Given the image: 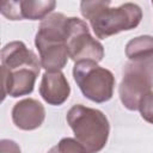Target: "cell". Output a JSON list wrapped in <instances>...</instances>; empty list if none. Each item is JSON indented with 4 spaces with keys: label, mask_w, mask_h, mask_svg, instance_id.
<instances>
[{
    "label": "cell",
    "mask_w": 153,
    "mask_h": 153,
    "mask_svg": "<svg viewBox=\"0 0 153 153\" xmlns=\"http://www.w3.org/2000/svg\"><path fill=\"white\" fill-rule=\"evenodd\" d=\"M110 1L104 0L80 2L82 17L90 22L93 32L100 39L131 30L142 19V11L136 4L126 2L118 7H110Z\"/></svg>",
    "instance_id": "cell-1"
},
{
    "label": "cell",
    "mask_w": 153,
    "mask_h": 153,
    "mask_svg": "<svg viewBox=\"0 0 153 153\" xmlns=\"http://www.w3.org/2000/svg\"><path fill=\"white\" fill-rule=\"evenodd\" d=\"M68 17L62 13H51L44 18L36 33L35 44L45 72H60L68 61L67 50Z\"/></svg>",
    "instance_id": "cell-2"
},
{
    "label": "cell",
    "mask_w": 153,
    "mask_h": 153,
    "mask_svg": "<svg viewBox=\"0 0 153 153\" xmlns=\"http://www.w3.org/2000/svg\"><path fill=\"white\" fill-rule=\"evenodd\" d=\"M66 120L76 140L86 148L87 153H98L105 147L110 124L102 111L76 104L68 110Z\"/></svg>",
    "instance_id": "cell-3"
},
{
    "label": "cell",
    "mask_w": 153,
    "mask_h": 153,
    "mask_svg": "<svg viewBox=\"0 0 153 153\" xmlns=\"http://www.w3.org/2000/svg\"><path fill=\"white\" fill-rule=\"evenodd\" d=\"M73 76L81 93L94 103L111 99L115 87L114 74L94 61H79L73 67Z\"/></svg>",
    "instance_id": "cell-4"
},
{
    "label": "cell",
    "mask_w": 153,
    "mask_h": 153,
    "mask_svg": "<svg viewBox=\"0 0 153 153\" xmlns=\"http://www.w3.org/2000/svg\"><path fill=\"white\" fill-rule=\"evenodd\" d=\"M153 88V56L126 65L118 94L124 108L137 110L139 100Z\"/></svg>",
    "instance_id": "cell-5"
},
{
    "label": "cell",
    "mask_w": 153,
    "mask_h": 153,
    "mask_svg": "<svg viewBox=\"0 0 153 153\" xmlns=\"http://www.w3.org/2000/svg\"><path fill=\"white\" fill-rule=\"evenodd\" d=\"M66 44L68 56L75 62L94 61L98 63L104 57L103 45L91 36L87 24L76 17H68Z\"/></svg>",
    "instance_id": "cell-6"
},
{
    "label": "cell",
    "mask_w": 153,
    "mask_h": 153,
    "mask_svg": "<svg viewBox=\"0 0 153 153\" xmlns=\"http://www.w3.org/2000/svg\"><path fill=\"white\" fill-rule=\"evenodd\" d=\"M54 0H20V1H4L1 4V13L10 20H38L48 17L55 8Z\"/></svg>",
    "instance_id": "cell-7"
},
{
    "label": "cell",
    "mask_w": 153,
    "mask_h": 153,
    "mask_svg": "<svg viewBox=\"0 0 153 153\" xmlns=\"http://www.w3.org/2000/svg\"><path fill=\"white\" fill-rule=\"evenodd\" d=\"M2 74V100L6 96L13 98L30 94L33 91L39 71L33 68H17L8 71L1 67Z\"/></svg>",
    "instance_id": "cell-8"
},
{
    "label": "cell",
    "mask_w": 153,
    "mask_h": 153,
    "mask_svg": "<svg viewBox=\"0 0 153 153\" xmlns=\"http://www.w3.org/2000/svg\"><path fill=\"white\" fill-rule=\"evenodd\" d=\"M1 67L8 71L17 68H33L41 71V60L37 55L26 48L20 41L7 43L1 50Z\"/></svg>",
    "instance_id": "cell-9"
},
{
    "label": "cell",
    "mask_w": 153,
    "mask_h": 153,
    "mask_svg": "<svg viewBox=\"0 0 153 153\" xmlns=\"http://www.w3.org/2000/svg\"><path fill=\"white\" fill-rule=\"evenodd\" d=\"M45 118L44 106L36 99L26 98L14 104L12 109V121L22 130H33L42 126Z\"/></svg>",
    "instance_id": "cell-10"
},
{
    "label": "cell",
    "mask_w": 153,
    "mask_h": 153,
    "mask_svg": "<svg viewBox=\"0 0 153 153\" xmlns=\"http://www.w3.org/2000/svg\"><path fill=\"white\" fill-rule=\"evenodd\" d=\"M69 93L71 86L61 71L45 72L43 74L39 85V94L48 104L59 106L68 99Z\"/></svg>",
    "instance_id": "cell-11"
},
{
    "label": "cell",
    "mask_w": 153,
    "mask_h": 153,
    "mask_svg": "<svg viewBox=\"0 0 153 153\" xmlns=\"http://www.w3.org/2000/svg\"><path fill=\"white\" fill-rule=\"evenodd\" d=\"M126 55L130 61H141L153 56V36L143 35L130 39L126 45Z\"/></svg>",
    "instance_id": "cell-12"
},
{
    "label": "cell",
    "mask_w": 153,
    "mask_h": 153,
    "mask_svg": "<svg viewBox=\"0 0 153 153\" xmlns=\"http://www.w3.org/2000/svg\"><path fill=\"white\" fill-rule=\"evenodd\" d=\"M137 110L146 122L153 124V91L141 97V99L139 100Z\"/></svg>",
    "instance_id": "cell-13"
},
{
    "label": "cell",
    "mask_w": 153,
    "mask_h": 153,
    "mask_svg": "<svg viewBox=\"0 0 153 153\" xmlns=\"http://www.w3.org/2000/svg\"><path fill=\"white\" fill-rule=\"evenodd\" d=\"M57 153H87L86 148L75 139L65 137L55 146Z\"/></svg>",
    "instance_id": "cell-14"
},
{
    "label": "cell",
    "mask_w": 153,
    "mask_h": 153,
    "mask_svg": "<svg viewBox=\"0 0 153 153\" xmlns=\"http://www.w3.org/2000/svg\"><path fill=\"white\" fill-rule=\"evenodd\" d=\"M0 153H20V148L13 140L2 139L0 141Z\"/></svg>",
    "instance_id": "cell-15"
},
{
    "label": "cell",
    "mask_w": 153,
    "mask_h": 153,
    "mask_svg": "<svg viewBox=\"0 0 153 153\" xmlns=\"http://www.w3.org/2000/svg\"><path fill=\"white\" fill-rule=\"evenodd\" d=\"M48 153H57V151H56V148H55V147H53Z\"/></svg>",
    "instance_id": "cell-16"
},
{
    "label": "cell",
    "mask_w": 153,
    "mask_h": 153,
    "mask_svg": "<svg viewBox=\"0 0 153 153\" xmlns=\"http://www.w3.org/2000/svg\"><path fill=\"white\" fill-rule=\"evenodd\" d=\"M152 6H153V1H152Z\"/></svg>",
    "instance_id": "cell-17"
}]
</instances>
